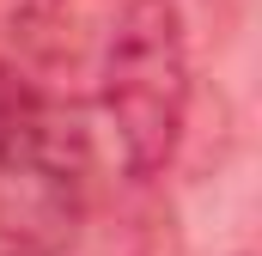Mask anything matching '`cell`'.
Returning <instances> with one entry per match:
<instances>
[{
    "instance_id": "6da1fadb",
    "label": "cell",
    "mask_w": 262,
    "mask_h": 256,
    "mask_svg": "<svg viewBox=\"0 0 262 256\" xmlns=\"http://www.w3.org/2000/svg\"><path fill=\"white\" fill-rule=\"evenodd\" d=\"M98 98L116 128L122 165L134 177H159L177 159L189 122V37L177 0H128L110 18Z\"/></svg>"
},
{
    "instance_id": "3957f363",
    "label": "cell",
    "mask_w": 262,
    "mask_h": 256,
    "mask_svg": "<svg viewBox=\"0 0 262 256\" xmlns=\"http://www.w3.org/2000/svg\"><path fill=\"white\" fill-rule=\"evenodd\" d=\"M37 110H43V92H37V86H25V79H18L12 67L0 61V146H6V140H12L18 128L31 122Z\"/></svg>"
},
{
    "instance_id": "7a4b0ae2",
    "label": "cell",
    "mask_w": 262,
    "mask_h": 256,
    "mask_svg": "<svg viewBox=\"0 0 262 256\" xmlns=\"http://www.w3.org/2000/svg\"><path fill=\"white\" fill-rule=\"evenodd\" d=\"M85 207V134L79 116L49 104L0 146V244L12 256H55Z\"/></svg>"
}]
</instances>
